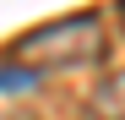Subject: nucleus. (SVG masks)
I'll list each match as a JSON object with an SVG mask.
<instances>
[{"label":"nucleus","instance_id":"obj_1","mask_svg":"<svg viewBox=\"0 0 125 120\" xmlns=\"http://www.w3.org/2000/svg\"><path fill=\"white\" fill-rule=\"evenodd\" d=\"M16 66L27 71H65V66H87V60H103V22L98 11H71V16H54V22L22 33L11 44Z\"/></svg>","mask_w":125,"mask_h":120},{"label":"nucleus","instance_id":"obj_2","mask_svg":"<svg viewBox=\"0 0 125 120\" xmlns=\"http://www.w3.org/2000/svg\"><path fill=\"white\" fill-rule=\"evenodd\" d=\"M87 120H125V71H109L87 93Z\"/></svg>","mask_w":125,"mask_h":120},{"label":"nucleus","instance_id":"obj_3","mask_svg":"<svg viewBox=\"0 0 125 120\" xmlns=\"http://www.w3.org/2000/svg\"><path fill=\"white\" fill-rule=\"evenodd\" d=\"M33 82H38V71H27V66H0V93H22Z\"/></svg>","mask_w":125,"mask_h":120},{"label":"nucleus","instance_id":"obj_4","mask_svg":"<svg viewBox=\"0 0 125 120\" xmlns=\"http://www.w3.org/2000/svg\"><path fill=\"white\" fill-rule=\"evenodd\" d=\"M120 22H125V6H120Z\"/></svg>","mask_w":125,"mask_h":120}]
</instances>
